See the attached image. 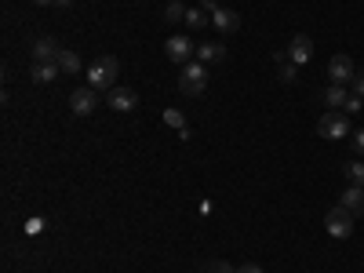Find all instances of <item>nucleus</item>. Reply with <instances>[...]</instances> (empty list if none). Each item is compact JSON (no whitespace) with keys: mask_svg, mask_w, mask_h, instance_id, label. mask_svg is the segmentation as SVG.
Returning <instances> with one entry per match:
<instances>
[{"mask_svg":"<svg viewBox=\"0 0 364 273\" xmlns=\"http://www.w3.org/2000/svg\"><path fill=\"white\" fill-rule=\"evenodd\" d=\"M117 73H120V63H117V58H113V55H99L95 63L87 66V87L109 91V87H117V84H113Z\"/></svg>","mask_w":364,"mask_h":273,"instance_id":"nucleus-1","label":"nucleus"},{"mask_svg":"<svg viewBox=\"0 0 364 273\" xmlns=\"http://www.w3.org/2000/svg\"><path fill=\"white\" fill-rule=\"evenodd\" d=\"M208 87V66L200 63V58H193V63L182 66V77H178V91L182 95H200V91Z\"/></svg>","mask_w":364,"mask_h":273,"instance_id":"nucleus-2","label":"nucleus"},{"mask_svg":"<svg viewBox=\"0 0 364 273\" xmlns=\"http://www.w3.org/2000/svg\"><path fill=\"white\" fill-rule=\"evenodd\" d=\"M317 132L324 135V139H350L353 132H350V117L343 113V109H328L321 120H317Z\"/></svg>","mask_w":364,"mask_h":273,"instance_id":"nucleus-3","label":"nucleus"},{"mask_svg":"<svg viewBox=\"0 0 364 273\" xmlns=\"http://www.w3.org/2000/svg\"><path fill=\"white\" fill-rule=\"evenodd\" d=\"M353 219H357V215H350V211H346L343 204H336V208H331L328 215H324V230H328L331 237L346 240V237L353 233Z\"/></svg>","mask_w":364,"mask_h":273,"instance_id":"nucleus-4","label":"nucleus"},{"mask_svg":"<svg viewBox=\"0 0 364 273\" xmlns=\"http://www.w3.org/2000/svg\"><path fill=\"white\" fill-rule=\"evenodd\" d=\"M164 55H168V63H178V66H186L193 63V55H197V44L190 37H168L164 44Z\"/></svg>","mask_w":364,"mask_h":273,"instance_id":"nucleus-5","label":"nucleus"},{"mask_svg":"<svg viewBox=\"0 0 364 273\" xmlns=\"http://www.w3.org/2000/svg\"><path fill=\"white\" fill-rule=\"evenodd\" d=\"M106 102H109V109H117V113H132V109H139V91L117 84V87L106 91Z\"/></svg>","mask_w":364,"mask_h":273,"instance_id":"nucleus-6","label":"nucleus"},{"mask_svg":"<svg viewBox=\"0 0 364 273\" xmlns=\"http://www.w3.org/2000/svg\"><path fill=\"white\" fill-rule=\"evenodd\" d=\"M357 77V70H353V58L350 55H331V63H328V80L331 84H346L350 87V80Z\"/></svg>","mask_w":364,"mask_h":273,"instance_id":"nucleus-7","label":"nucleus"},{"mask_svg":"<svg viewBox=\"0 0 364 273\" xmlns=\"http://www.w3.org/2000/svg\"><path fill=\"white\" fill-rule=\"evenodd\" d=\"M70 106H73L77 117H91V113L99 109V91H95V87H87V84L77 87L73 95H70Z\"/></svg>","mask_w":364,"mask_h":273,"instance_id":"nucleus-8","label":"nucleus"},{"mask_svg":"<svg viewBox=\"0 0 364 273\" xmlns=\"http://www.w3.org/2000/svg\"><path fill=\"white\" fill-rule=\"evenodd\" d=\"M284 51H288V58H291L295 66H302V63H310V58H314V41H310L306 33H295Z\"/></svg>","mask_w":364,"mask_h":273,"instance_id":"nucleus-9","label":"nucleus"},{"mask_svg":"<svg viewBox=\"0 0 364 273\" xmlns=\"http://www.w3.org/2000/svg\"><path fill=\"white\" fill-rule=\"evenodd\" d=\"M58 55H63V44H58L55 37L33 41V63H58Z\"/></svg>","mask_w":364,"mask_h":273,"instance_id":"nucleus-10","label":"nucleus"},{"mask_svg":"<svg viewBox=\"0 0 364 273\" xmlns=\"http://www.w3.org/2000/svg\"><path fill=\"white\" fill-rule=\"evenodd\" d=\"M339 204L350 211V215H364V186H346Z\"/></svg>","mask_w":364,"mask_h":273,"instance_id":"nucleus-11","label":"nucleus"},{"mask_svg":"<svg viewBox=\"0 0 364 273\" xmlns=\"http://www.w3.org/2000/svg\"><path fill=\"white\" fill-rule=\"evenodd\" d=\"M211 26H215L219 33H237V29H240V15L230 11V8H219L215 15H211Z\"/></svg>","mask_w":364,"mask_h":273,"instance_id":"nucleus-12","label":"nucleus"},{"mask_svg":"<svg viewBox=\"0 0 364 273\" xmlns=\"http://www.w3.org/2000/svg\"><path fill=\"white\" fill-rule=\"evenodd\" d=\"M346 99H350L346 84H328V87H324V95H321V102H324L328 109H343V106H346Z\"/></svg>","mask_w":364,"mask_h":273,"instance_id":"nucleus-13","label":"nucleus"},{"mask_svg":"<svg viewBox=\"0 0 364 273\" xmlns=\"http://www.w3.org/2000/svg\"><path fill=\"white\" fill-rule=\"evenodd\" d=\"M58 63H33V70H29V80L33 84H51V80H58Z\"/></svg>","mask_w":364,"mask_h":273,"instance_id":"nucleus-14","label":"nucleus"},{"mask_svg":"<svg viewBox=\"0 0 364 273\" xmlns=\"http://www.w3.org/2000/svg\"><path fill=\"white\" fill-rule=\"evenodd\" d=\"M197 58H200L204 66L223 63V58H226V48H223V44H200V48H197Z\"/></svg>","mask_w":364,"mask_h":273,"instance_id":"nucleus-15","label":"nucleus"},{"mask_svg":"<svg viewBox=\"0 0 364 273\" xmlns=\"http://www.w3.org/2000/svg\"><path fill=\"white\" fill-rule=\"evenodd\" d=\"M273 58H277V66H281V80H284V84H295V80H299V66L288 58V51H277Z\"/></svg>","mask_w":364,"mask_h":273,"instance_id":"nucleus-16","label":"nucleus"},{"mask_svg":"<svg viewBox=\"0 0 364 273\" xmlns=\"http://www.w3.org/2000/svg\"><path fill=\"white\" fill-rule=\"evenodd\" d=\"M58 70H63V73H80V55L63 48V55H58Z\"/></svg>","mask_w":364,"mask_h":273,"instance_id":"nucleus-17","label":"nucleus"},{"mask_svg":"<svg viewBox=\"0 0 364 273\" xmlns=\"http://www.w3.org/2000/svg\"><path fill=\"white\" fill-rule=\"evenodd\" d=\"M343 175L350 178V186H364V161H350L343 168Z\"/></svg>","mask_w":364,"mask_h":273,"instance_id":"nucleus-18","label":"nucleus"},{"mask_svg":"<svg viewBox=\"0 0 364 273\" xmlns=\"http://www.w3.org/2000/svg\"><path fill=\"white\" fill-rule=\"evenodd\" d=\"M186 26H190V29H204V26H211V15L200 11V8H190V11H186Z\"/></svg>","mask_w":364,"mask_h":273,"instance_id":"nucleus-19","label":"nucleus"},{"mask_svg":"<svg viewBox=\"0 0 364 273\" xmlns=\"http://www.w3.org/2000/svg\"><path fill=\"white\" fill-rule=\"evenodd\" d=\"M164 22H186V8H182V0L164 8Z\"/></svg>","mask_w":364,"mask_h":273,"instance_id":"nucleus-20","label":"nucleus"},{"mask_svg":"<svg viewBox=\"0 0 364 273\" xmlns=\"http://www.w3.org/2000/svg\"><path fill=\"white\" fill-rule=\"evenodd\" d=\"M164 124L178 128V132H186V117H182L178 109H164Z\"/></svg>","mask_w":364,"mask_h":273,"instance_id":"nucleus-21","label":"nucleus"},{"mask_svg":"<svg viewBox=\"0 0 364 273\" xmlns=\"http://www.w3.org/2000/svg\"><path fill=\"white\" fill-rule=\"evenodd\" d=\"M360 106H364V99H360V95H350V99H346V106H343V113H346V117H357V113H360Z\"/></svg>","mask_w":364,"mask_h":273,"instance_id":"nucleus-22","label":"nucleus"},{"mask_svg":"<svg viewBox=\"0 0 364 273\" xmlns=\"http://www.w3.org/2000/svg\"><path fill=\"white\" fill-rule=\"evenodd\" d=\"M200 273H237V269H233L230 262H223V259H219V262H208Z\"/></svg>","mask_w":364,"mask_h":273,"instance_id":"nucleus-23","label":"nucleus"},{"mask_svg":"<svg viewBox=\"0 0 364 273\" xmlns=\"http://www.w3.org/2000/svg\"><path fill=\"white\" fill-rule=\"evenodd\" d=\"M350 87H353V95H360V99H364V73H357V77L350 80Z\"/></svg>","mask_w":364,"mask_h":273,"instance_id":"nucleus-24","label":"nucleus"},{"mask_svg":"<svg viewBox=\"0 0 364 273\" xmlns=\"http://www.w3.org/2000/svg\"><path fill=\"white\" fill-rule=\"evenodd\" d=\"M350 139H353V154H364V132H353Z\"/></svg>","mask_w":364,"mask_h":273,"instance_id":"nucleus-25","label":"nucleus"},{"mask_svg":"<svg viewBox=\"0 0 364 273\" xmlns=\"http://www.w3.org/2000/svg\"><path fill=\"white\" fill-rule=\"evenodd\" d=\"M200 11H208V15H215V11H219V0H200Z\"/></svg>","mask_w":364,"mask_h":273,"instance_id":"nucleus-26","label":"nucleus"},{"mask_svg":"<svg viewBox=\"0 0 364 273\" xmlns=\"http://www.w3.org/2000/svg\"><path fill=\"white\" fill-rule=\"evenodd\" d=\"M237 273H262V266H255V262H245V266H240Z\"/></svg>","mask_w":364,"mask_h":273,"instance_id":"nucleus-27","label":"nucleus"},{"mask_svg":"<svg viewBox=\"0 0 364 273\" xmlns=\"http://www.w3.org/2000/svg\"><path fill=\"white\" fill-rule=\"evenodd\" d=\"M33 4H41V8H51V4H55V0H33Z\"/></svg>","mask_w":364,"mask_h":273,"instance_id":"nucleus-28","label":"nucleus"},{"mask_svg":"<svg viewBox=\"0 0 364 273\" xmlns=\"http://www.w3.org/2000/svg\"><path fill=\"white\" fill-rule=\"evenodd\" d=\"M55 4H58V8H70V4H73V0H55Z\"/></svg>","mask_w":364,"mask_h":273,"instance_id":"nucleus-29","label":"nucleus"},{"mask_svg":"<svg viewBox=\"0 0 364 273\" xmlns=\"http://www.w3.org/2000/svg\"><path fill=\"white\" fill-rule=\"evenodd\" d=\"M168 4H178V0H168Z\"/></svg>","mask_w":364,"mask_h":273,"instance_id":"nucleus-30","label":"nucleus"}]
</instances>
